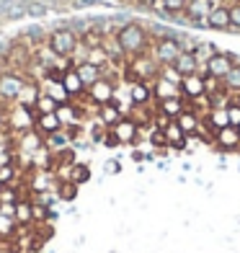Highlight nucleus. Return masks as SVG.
<instances>
[{
	"instance_id": "nucleus-40",
	"label": "nucleus",
	"mask_w": 240,
	"mask_h": 253,
	"mask_svg": "<svg viewBox=\"0 0 240 253\" xmlns=\"http://www.w3.org/2000/svg\"><path fill=\"white\" fill-rule=\"evenodd\" d=\"M140 8H155V5H160V0H134Z\"/></svg>"
},
{
	"instance_id": "nucleus-20",
	"label": "nucleus",
	"mask_w": 240,
	"mask_h": 253,
	"mask_svg": "<svg viewBox=\"0 0 240 253\" xmlns=\"http://www.w3.org/2000/svg\"><path fill=\"white\" fill-rule=\"evenodd\" d=\"M75 70H78L80 80L85 83V88H90V85L96 83V80L104 78V73H101V67H98V65H93V62H88V60L78 62V65H75Z\"/></svg>"
},
{
	"instance_id": "nucleus-22",
	"label": "nucleus",
	"mask_w": 240,
	"mask_h": 253,
	"mask_svg": "<svg viewBox=\"0 0 240 253\" xmlns=\"http://www.w3.org/2000/svg\"><path fill=\"white\" fill-rule=\"evenodd\" d=\"M153 93L158 101H163V98H173V96H181V90L176 83H170V80L165 78H155V88H153Z\"/></svg>"
},
{
	"instance_id": "nucleus-41",
	"label": "nucleus",
	"mask_w": 240,
	"mask_h": 253,
	"mask_svg": "<svg viewBox=\"0 0 240 253\" xmlns=\"http://www.w3.org/2000/svg\"><path fill=\"white\" fill-rule=\"evenodd\" d=\"M3 126H5V114L0 111V129H3Z\"/></svg>"
},
{
	"instance_id": "nucleus-29",
	"label": "nucleus",
	"mask_w": 240,
	"mask_h": 253,
	"mask_svg": "<svg viewBox=\"0 0 240 253\" xmlns=\"http://www.w3.org/2000/svg\"><path fill=\"white\" fill-rule=\"evenodd\" d=\"M67 178L80 186V183L90 181V168H88L85 163H75V166H70V176H67Z\"/></svg>"
},
{
	"instance_id": "nucleus-10",
	"label": "nucleus",
	"mask_w": 240,
	"mask_h": 253,
	"mask_svg": "<svg viewBox=\"0 0 240 253\" xmlns=\"http://www.w3.org/2000/svg\"><path fill=\"white\" fill-rule=\"evenodd\" d=\"M214 145L220 147V150L225 153H233V150H240V129L238 126H225V129H220L214 134Z\"/></svg>"
},
{
	"instance_id": "nucleus-7",
	"label": "nucleus",
	"mask_w": 240,
	"mask_h": 253,
	"mask_svg": "<svg viewBox=\"0 0 240 253\" xmlns=\"http://www.w3.org/2000/svg\"><path fill=\"white\" fill-rule=\"evenodd\" d=\"M111 132L117 134V140L121 145H134L137 137H140V124H137L132 117H121L117 124L111 126Z\"/></svg>"
},
{
	"instance_id": "nucleus-32",
	"label": "nucleus",
	"mask_w": 240,
	"mask_h": 253,
	"mask_svg": "<svg viewBox=\"0 0 240 253\" xmlns=\"http://www.w3.org/2000/svg\"><path fill=\"white\" fill-rule=\"evenodd\" d=\"M24 134H26V137L21 140V147H24L26 153H37L39 147H41V142H44V140H41V134H39V132H31V129L24 132Z\"/></svg>"
},
{
	"instance_id": "nucleus-15",
	"label": "nucleus",
	"mask_w": 240,
	"mask_h": 253,
	"mask_svg": "<svg viewBox=\"0 0 240 253\" xmlns=\"http://www.w3.org/2000/svg\"><path fill=\"white\" fill-rule=\"evenodd\" d=\"M163 132H165V140H168V147H176V150H184L186 147V132L178 126V122L176 119H170L165 126H163Z\"/></svg>"
},
{
	"instance_id": "nucleus-28",
	"label": "nucleus",
	"mask_w": 240,
	"mask_h": 253,
	"mask_svg": "<svg viewBox=\"0 0 240 253\" xmlns=\"http://www.w3.org/2000/svg\"><path fill=\"white\" fill-rule=\"evenodd\" d=\"M222 88L227 90V93H240V65H238V62H235L233 70L225 75V80H222Z\"/></svg>"
},
{
	"instance_id": "nucleus-37",
	"label": "nucleus",
	"mask_w": 240,
	"mask_h": 253,
	"mask_svg": "<svg viewBox=\"0 0 240 253\" xmlns=\"http://www.w3.org/2000/svg\"><path fill=\"white\" fill-rule=\"evenodd\" d=\"M16 178V168L10 163H3L0 166V186H8V183H13Z\"/></svg>"
},
{
	"instance_id": "nucleus-17",
	"label": "nucleus",
	"mask_w": 240,
	"mask_h": 253,
	"mask_svg": "<svg viewBox=\"0 0 240 253\" xmlns=\"http://www.w3.org/2000/svg\"><path fill=\"white\" fill-rule=\"evenodd\" d=\"M34 129H37L41 137H47V134H52V132H60V129H62V122H60V117H57V111H54V114H39L37 124H34Z\"/></svg>"
},
{
	"instance_id": "nucleus-30",
	"label": "nucleus",
	"mask_w": 240,
	"mask_h": 253,
	"mask_svg": "<svg viewBox=\"0 0 240 253\" xmlns=\"http://www.w3.org/2000/svg\"><path fill=\"white\" fill-rule=\"evenodd\" d=\"M57 197H60L62 202H73L78 197V183H73L70 178H65L60 186H57Z\"/></svg>"
},
{
	"instance_id": "nucleus-26",
	"label": "nucleus",
	"mask_w": 240,
	"mask_h": 253,
	"mask_svg": "<svg viewBox=\"0 0 240 253\" xmlns=\"http://www.w3.org/2000/svg\"><path fill=\"white\" fill-rule=\"evenodd\" d=\"M67 142H70V137H67V132H65V129H60V132H52V134H47V140H44V145H47L49 150H54V153L65 150Z\"/></svg>"
},
{
	"instance_id": "nucleus-25",
	"label": "nucleus",
	"mask_w": 240,
	"mask_h": 253,
	"mask_svg": "<svg viewBox=\"0 0 240 253\" xmlns=\"http://www.w3.org/2000/svg\"><path fill=\"white\" fill-rule=\"evenodd\" d=\"M57 106H60V103H57V101L47 93V90H41L39 98H37V103H34V111H37V117H39V114H54Z\"/></svg>"
},
{
	"instance_id": "nucleus-24",
	"label": "nucleus",
	"mask_w": 240,
	"mask_h": 253,
	"mask_svg": "<svg viewBox=\"0 0 240 253\" xmlns=\"http://www.w3.org/2000/svg\"><path fill=\"white\" fill-rule=\"evenodd\" d=\"M13 220H16L18 225L34 222V204L26 202V199H18V202H16V212H13Z\"/></svg>"
},
{
	"instance_id": "nucleus-1",
	"label": "nucleus",
	"mask_w": 240,
	"mask_h": 253,
	"mask_svg": "<svg viewBox=\"0 0 240 253\" xmlns=\"http://www.w3.org/2000/svg\"><path fill=\"white\" fill-rule=\"evenodd\" d=\"M117 44H119L121 54L140 57V54H145L147 44H150V34H147L140 24H124L117 31Z\"/></svg>"
},
{
	"instance_id": "nucleus-18",
	"label": "nucleus",
	"mask_w": 240,
	"mask_h": 253,
	"mask_svg": "<svg viewBox=\"0 0 240 253\" xmlns=\"http://www.w3.org/2000/svg\"><path fill=\"white\" fill-rule=\"evenodd\" d=\"M199 65H201V62H199V57L194 54V52H181L178 60L173 62V67L181 73V78H184V75H194V73H201Z\"/></svg>"
},
{
	"instance_id": "nucleus-42",
	"label": "nucleus",
	"mask_w": 240,
	"mask_h": 253,
	"mask_svg": "<svg viewBox=\"0 0 240 253\" xmlns=\"http://www.w3.org/2000/svg\"><path fill=\"white\" fill-rule=\"evenodd\" d=\"M212 3H214V5H225V3H222V0H212Z\"/></svg>"
},
{
	"instance_id": "nucleus-2",
	"label": "nucleus",
	"mask_w": 240,
	"mask_h": 253,
	"mask_svg": "<svg viewBox=\"0 0 240 253\" xmlns=\"http://www.w3.org/2000/svg\"><path fill=\"white\" fill-rule=\"evenodd\" d=\"M78 49V34L73 29H57L49 34V52L57 57H70Z\"/></svg>"
},
{
	"instance_id": "nucleus-3",
	"label": "nucleus",
	"mask_w": 240,
	"mask_h": 253,
	"mask_svg": "<svg viewBox=\"0 0 240 253\" xmlns=\"http://www.w3.org/2000/svg\"><path fill=\"white\" fill-rule=\"evenodd\" d=\"M181 52L184 49H181L178 37H160L155 44V62L158 65H173Z\"/></svg>"
},
{
	"instance_id": "nucleus-19",
	"label": "nucleus",
	"mask_w": 240,
	"mask_h": 253,
	"mask_svg": "<svg viewBox=\"0 0 240 253\" xmlns=\"http://www.w3.org/2000/svg\"><path fill=\"white\" fill-rule=\"evenodd\" d=\"M129 98L134 106H147L153 101V85H147L145 80H137L129 85Z\"/></svg>"
},
{
	"instance_id": "nucleus-14",
	"label": "nucleus",
	"mask_w": 240,
	"mask_h": 253,
	"mask_svg": "<svg viewBox=\"0 0 240 253\" xmlns=\"http://www.w3.org/2000/svg\"><path fill=\"white\" fill-rule=\"evenodd\" d=\"M62 88L67 90V96L70 98H75V96H83L85 93V83L80 80V75H78V70L75 67H70V70H65L62 73Z\"/></svg>"
},
{
	"instance_id": "nucleus-33",
	"label": "nucleus",
	"mask_w": 240,
	"mask_h": 253,
	"mask_svg": "<svg viewBox=\"0 0 240 253\" xmlns=\"http://www.w3.org/2000/svg\"><path fill=\"white\" fill-rule=\"evenodd\" d=\"M186 5H189V0H160V8H163L165 13H170V16L186 13Z\"/></svg>"
},
{
	"instance_id": "nucleus-13",
	"label": "nucleus",
	"mask_w": 240,
	"mask_h": 253,
	"mask_svg": "<svg viewBox=\"0 0 240 253\" xmlns=\"http://www.w3.org/2000/svg\"><path fill=\"white\" fill-rule=\"evenodd\" d=\"M158 111L163 114V117H168V119H178L181 114L186 111V101H184V96L163 98V101H158Z\"/></svg>"
},
{
	"instance_id": "nucleus-5",
	"label": "nucleus",
	"mask_w": 240,
	"mask_h": 253,
	"mask_svg": "<svg viewBox=\"0 0 240 253\" xmlns=\"http://www.w3.org/2000/svg\"><path fill=\"white\" fill-rule=\"evenodd\" d=\"M235 67V60L230 54H225V52H214L207 62H204V70L201 73H207V75H212V78H217V80H225V75L230 73Z\"/></svg>"
},
{
	"instance_id": "nucleus-27",
	"label": "nucleus",
	"mask_w": 240,
	"mask_h": 253,
	"mask_svg": "<svg viewBox=\"0 0 240 253\" xmlns=\"http://www.w3.org/2000/svg\"><path fill=\"white\" fill-rule=\"evenodd\" d=\"M39 93H41V90H39L37 83H26L24 90H21V96H18V103H21V106H31L34 109V103H37Z\"/></svg>"
},
{
	"instance_id": "nucleus-21",
	"label": "nucleus",
	"mask_w": 240,
	"mask_h": 253,
	"mask_svg": "<svg viewBox=\"0 0 240 253\" xmlns=\"http://www.w3.org/2000/svg\"><path fill=\"white\" fill-rule=\"evenodd\" d=\"M124 117L121 109L117 106V101H111V103H104V106H98V122L106 126V129H111L114 124H117L119 119Z\"/></svg>"
},
{
	"instance_id": "nucleus-23",
	"label": "nucleus",
	"mask_w": 240,
	"mask_h": 253,
	"mask_svg": "<svg viewBox=\"0 0 240 253\" xmlns=\"http://www.w3.org/2000/svg\"><path fill=\"white\" fill-rule=\"evenodd\" d=\"M57 117H60L62 126L78 124V119H80V109H78V106H73L70 101H67V103H60V106H57Z\"/></svg>"
},
{
	"instance_id": "nucleus-6",
	"label": "nucleus",
	"mask_w": 240,
	"mask_h": 253,
	"mask_svg": "<svg viewBox=\"0 0 240 253\" xmlns=\"http://www.w3.org/2000/svg\"><path fill=\"white\" fill-rule=\"evenodd\" d=\"M26 80L24 75H16V73H3L0 75V98L3 101H18L21 90H24Z\"/></svg>"
},
{
	"instance_id": "nucleus-11",
	"label": "nucleus",
	"mask_w": 240,
	"mask_h": 253,
	"mask_svg": "<svg viewBox=\"0 0 240 253\" xmlns=\"http://www.w3.org/2000/svg\"><path fill=\"white\" fill-rule=\"evenodd\" d=\"M209 29L214 31H227L233 29V21H230V5H214L212 13L207 16V21H204Z\"/></svg>"
},
{
	"instance_id": "nucleus-8",
	"label": "nucleus",
	"mask_w": 240,
	"mask_h": 253,
	"mask_svg": "<svg viewBox=\"0 0 240 253\" xmlns=\"http://www.w3.org/2000/svg\"><path fill=\"white\" fill-rule=\"evenodd\" d=\"M85 93H88V98L93 101L96 106H104V103L114 101V83L109 78H101V80H96V83L85 90Z\"/></svg>"
},
{
	"instance_id": "nucleus-31",
	"label": "nucleus",
	"mask_w": 240,
	"mask_h": 253,
	"mask_svg": "<svg viewBox=\"0 0 240 253\" xmlns=\"http://www.w3.org/2000/svg\"><path fill=\"white\" fill-rule=\"evenodd\" d=\"M47 93H49V96H52L57 103H67V101H70V96H67V90L62 88V80H49Z\"/></svg>"
},
{
	"instance_id": "nucleus-4",
	"label": "nucleus",
	"mask_w": 240,
	"mask_h": 253,
	"mask_svg": "<svg viewBox=\"0 0 240 253\" xmlns=\"http://www.w3.org/2000/svg\"><path fill=\"white\" fill-rule=\"evenodd\" d=\"M178 90L184 101H199L207 96V85H204V75L201 73H194V75H184L178 83Z\"/></svg>"
},
{
	"instance_id": "nucleus-16",
	"label": "nucleus",
	"mask_w": 240,
	"mask_h": 253,
	"mask_svg": "<svg viewBox=\"0 0 240 253\" xmlns=\"http://www.w3.org/2000/svg\"><path fill=\"white\" fill-rule=\"evenodd\" d=\"M178 122V126L186 132V137H194V134H199V129H201V114L199 111H194V109H186L181 117L176 119Z\"/></svg>"
},
{
	"instance_id": "nucleus-36",
	"label": "nucleus",
	"mask_w": 240,
	"mask_h": 253,
	"mask_svg": "<svg viewBox=\"0 0 240 253\" xmlns=\"http://www.w3.org/2000/svg\"><path fill=\"white\" fill-rule=\"evenodd\" d=\"M150 145H153V147H160V150H163V147H168L165 132L160 129V126H153V129H150Z\"/></svg>"
},
{
	"instance_id": "nucleus-35",
	"label": "nucleus",
	"mask_w": 240,
	"mask_h": 253,
	"mask_svg": "<svg viewBox=\"0 0 240 253\" xmlns=\"http://www.w3.org/2000/svg\"><path fill=\"white\" fill-rule=\"evenodd\" d=\"M88 62H93V65H98V67H104V65L109 62L106 49H104V47H93V49H88Z\"/></svg>"
},
{
	"instance_id": "nucleus-38",
	"label": "nucleus",
	"mask_w": 240,
	"mask_h": 253,
	"mask_svg": "<svg viewBox=\"0 0 240 253\" xmlns=\"http://www.w3.org/2000/svg\"><path fill=\"white\" fill-rule=\"evenodd\" d=\"M230 21H233V29H240V0L230 5Z\"/></svg>"
},
{
	"instance_id": "nucleus-12",
	"label": "nucleus",
	"mask_w": 240,
	"mask_h": 253,
	"mask_svg": "<svg viewBox=\"0 0 240 253\" xmlns=\"http://www.w3.org/2000/svg\"><path fill=\"white\" fill-rule=\"evenodd\" d=\"M212 8H214L212 0H189L186 16H189L191 21H197V24H204V21H207V16L212 13ZM204 26H207V24H204Z\"/></svg>"
},
{
	"instance_id": "nucleus-34",
	"label": "nucleus",
	"mask_w": 240,
	"mask_h": 253,
	"mask_svg": "<svg viewBox=\"0 0 240 253\" xmlns=\"http://www.w3.org/2000/svg\"><path fill=\"white\" fill-rule=\"evenodd\" d=\"M225 109H227V119H230V124L233 126H240V98L227 101Z\"/></svg>"
},
{
	"instance_id": "nucleus-9",
	"label": "nucleus",
	"mask_w": 240,
	"mask_h": 253,
	"mask_svg": "<svg viewBox=\"0 0 240 253\" xmlns=\"http://www.w3.org/2000/svg\"><path fill=\"white\" fill-rule=\"evenodd\" d=\"M34 124H37V111L31 106H18L10 114V126L16 132H29V129H34Z\"/></svg>"
},
{
	"instance_id": "nucleus-39",
	"label": "nucleus",
	"mask_w": 240,
	"mask_h": 253,
	"mask_svg": "<svg viewBox=\"0 0 240 253\" xmlns=\"http://www.w3.org/2000/svg\"><path fill=\"white\" fill-rule=\"evenodd\" d=\"M26 13H29V16H44V13H47V5L29 3V5H26Z\"/></svg>"
}]
</instances>
